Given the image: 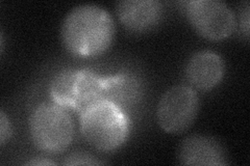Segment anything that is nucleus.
<instances>
[{"label":"nucleus","mask_w":250,"mask_h":166,"mask_svg":"<svg viewBox=\"0 0 250 166\" xmlns=\"http://www.w3.org/2000/svg\"><path fill=\"white\" fill-rule=\"evenodd\" d=\"M115 22L104 7L81 4L62 20L61 39L65 49L75 57L95 58L104 54L114 42Z\"/></svg>","instance_id":"f257e3e1"},{"label":"nucleus","mask_w":250,"mask_h":166,"mask_svg":"<svg viewBox=\"0 0 250 166\" xmlns=\"http://www.w3.org/2000/svg\"><path fill=\"white\" fill-rule=\"evenodd\" d=\"M80 115L83 138L101 153L117 151L129 137L131 125L126 111L111 101H100Z\"/></svg>","instance_id":"f03ea898"},{"label":"nucleus","mask_w":250,"mask_h":166,"mask_svg":"<svg viewBox=\"0 0 250 166\" xmlns=\"http://www.w3.org/2000/svg\"><path fill=\"white\" fill-rule=\"evenodd\" d=\"M106 76L90 69H64L53 76L49 94L56 104L82 114L96 103L105 100Z\"/></svg>","instance_id":"7ed1b4c3"},{"label":"nucleus","mask_w":250,"mask_h":166,"mask_svg":"<svg viewBox=\"0 0 250 166\" xmlns=\"http://www.w3.org/2000/svg\"><path fill=\"white\" fill-rule=\"evenodd\" d=\"M33 144L43 153L58 155L65 152L74 136L72 117L56 103H42L31 112L28 121Z\"/></svg>","instance_id":"20e7f679"},{"label":"nucleus","mask_w":250,"mask_h":166,"mask_svg":"<svg viewBox=\"0 0 250 166\" xmlns=\"http://www.w3.org/2000/svg\"><path fill=\"white\" fill-rule=\"evenodd\" d=\"M199 108L200 100L196 91L189 85L178 84L163 93L156 107V118L162 130L182 134L196 121Z\"/></svg>","instance_id":"39448f33"},{"label":"nucleus","mask_w":250,"mask_h":166,"mask_svg":"<svg viewBox=\"0 0 250 166\" xmlns=\"http://www.w3.org/2000/svg\"><path fill=\"white\" fill-rule=\"evenodd\" d=\"M185 12L195 31L209 41H222L236 27L232 10L220 0H191L185 3Z\"/></svg>","instance_id":"423d86ee"},{"label":"nucleus","mask_w":250,"mask_h":166,"mask_svg":"<svg viewBox=\"0 0 250 166\" xmlns=\"http://www.w3.org/2000/svg\"><path fill=\"white\" fill-rule=\"evenodd\" d=\"M225 64L218 53L201 50L194 53L186 66V78L195 91L209 92L221 83Z\"/></svg>","instance_id":"0eeeda50"},{"label":"nucleus","mask_w":250,"mask_h":166,"mask_svg":"<svg viewBox=\"0 0 250 166\" xmlns=\"http://www.w3.org/2000/svg\"><path fill=\"white\" fill-rule=\"evenodd\" d=\"M178 161L183 165L223 166L229 164V155L220 141L207 135H193L182 141Z\"/></svg>","instance_id":"6e6552de"},{"label":"nucleus","mask_w":250,"mask_h":166,"mask_svg":"<svg viewBox=\"0 0 250 166\" xmlns=\"http://www.w3.org/2000/svg\"><path fill=\"white\" fill-rule=\"evenodd\" d=\"M121 24L131 33L143 34L159 25L164 7L156 0H122L116 4Z\"/></svg>","instance_id":"1a4fd4ad"},{"label":"nucleus","mask_w":250,"mask_h":166,"mask_svg":"<svg viewBox=\"0 0 250 166\" xmlns=\"http://www.w3.org/2000/svg\"><path fill=\"white\" fill-rule=\"evenodd\" d=\"M144 84L141 78L130 71H120L106 76L105 100L115 103L126 111L142 100Z\"/></svg>","instance_id":"9d476101"},{"label":"nucleus","mask_w":250,"mask_h":166,"mask_svg":"<svg viewBox=\"0 0 250 166\" xmlns=\"http://www.w3.org/2000/svg\"><path fill=\"white\" fill-rule=\"evenodd\" d=\"M62 165H101L104 162L98 160L95 156L85 152H74L65 157Z\"/></svg>","instance_id":"9b49d317"},{"label":"nucleus","mask_w":250,"mask_h":166,"mask_svg":"<svg viewBox=\"0 0 250 166\" xmlns=\"http://www.w3.org/2000/svg\"><path fill=\"white\" fill-rule=\"evenodd\" d=\"M13 135V125L10 117L1 110L0 111V146L3 147L9 142Z\"/></svg>","instance_id":"f8f14e48"},{"label":"nucleus","mask_w":250,"mask_h":166,"mask_svg":"<svg viewBox=\"0 0 250 166\" xmlns=\"http://www.w3.org/2000/svg\"><path fill=\"white\" fill-rule=\"evenodd\" d=\"M250 13H249V2L246 1L242 4L240 9V25L242 33L244 34L246 38L249 37V24H250Z\"/></svg>","instance_id":"ddd939ff"},{"label":"nucleus","mask_w":250,"mask_h":166,"mask_svg":"<svg viewBox=\"0 0 250 166\" xmlns=\"http://www.w3.org/2000/svg\"><path fill=\"white\" fill-rule=\"evenodd\" d=\"M27 165H56L53 161L47 158H35V159L26 162Z\"/></svg>","instance_id":"4468645a"}]
</instances>
